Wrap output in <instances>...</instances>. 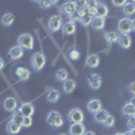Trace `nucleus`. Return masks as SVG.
<instances>
[{"label": "nucleus", "mask_w": 135, "mask_h": 135, "mask_svg": "<svg viewBox=\"0 0 135 135\" xmlns=\"http://www.w3.org/2000/svg\"><path fill=\"white\" fill-rule=\"evenodd\" d=\"M46 122H47L49 126H51L54 128H60V127L64 126V116L60 114L58 111H50L47 114Z\"/></svg>", "instance_id": "obj_1"}, {"label": "nucleus", "mask_w": 135, "mask_h": 135, "mask_svg": "<svg viewBox=\"0 0 135 135\" xmlns=\"http://www.w3.org/2000/svg\"><path fill=\"white\" fill-rule=\"evenodd\" d=\"M31 65L35 70H38V72L42 70L45 68V65H46V57H45V54L41 53V51L34 53L32 57H31Z\"/></svg>", "instance_id": "obj_2"}, {"label": "nucleus", "mask_w": 135, "mask_h": 135, "mask_svg": "<svg viewBox=\"0 0 135 135\" xmlns=\"http://www.w3.org/2000/svg\"><path fill=\"white\" fill-rule=\"evenodd\" d=\"M18 45L22 49L32 50V47H34V38H32V35L28 34V32H25V34H22V35H19Z\"/></svg>", "instance_id": "obj_3"}, {"label": "nucleus", "mask_w": 135, "mask_h": 135, "mask_svg": "<svg viewBox=\"0 0 135 135\" xmlns=\"http://www.w3.org/2000/svg\"><path fill=\"white\" fill-rule=\"evenodd\" d=\"M118 28L119 32L122 35H130L131 31H132V25H131V19L130 18H123L119 20L118 23Z\"/></svg>", "instance_id": "obj_4"}, {"label": "nucleus", "mask_w": 135, "mask_h": 135, "mask_svg": "<svg viewBox=\"0 0 135 135\" xmlns=\"http://www.w3.org/2000/svg\"><path fill=\"white\" fill-rule=\"evenodd\" d=\"M68 119H69L72 122V124L73 123H84V112L83 109L80 108H73L69 111V114H68Z\"/></svg>", "instance_id": "obj_5"}, {"label": "nucleus", "mask_w": 135, "mask_h": 135, "mask_svg": "<svg viewBox=\"0 0 135 135\" xmlns=\"http://www.w3.org/2000/svg\"><path fill=\"white\" fill-rule=\"evenodd\" d=\"M62 25H64V22H62V18H61L60 15H53V16L49 19V23H47L49 30H50L51 32H57V31L62 27Z\"/></svg>", "instance_id": "obj_6"}, {"label": "nucleus", "mask_w": 135, "mask_h": 135, "mask_svg": "<svg viewBox=\"0 0 135 135\" xmlns=\"http://www.w3.org/2000/svg\"><path fill=\"white\" fill-rule=\"evenodd\" d=\"M34 111H35V108H34L32 103H23L18 107V112L22 116H32Z\"/></svg>", "instance_id": "obj_7"}, {"label": "nucleus", "mask_w": 135, "mask_h": 135, "mask_svg": "<svg viewBox=\"0 0 135 135\" xmlns=\"http://www.w3.org/2000/svg\"><path fill=\"white\" fill-rule=\"evenodd\" d=\"M88 84H89V86H91L92 89L96 91V89H99L101 86V84H103V78H101V76L97 74V73L89 74L88 76Z\"/></svg>", "instance_id": "obj_8"}, {"label": "nucleus", "mask_w": 135, "mask_h": 135, "mask_svg": "<svg viewBox=\"0 0 135 135\" xmlns=\"http://www.w3.org/2000/svg\"><path fill=\"white\" fill-rule=\"evenodd\" d=\"M3 105H4V109H6L7 112H15V111L18 109V107H19V104H18V100H16L15 97H12V96L6 97V100H4Z\"/></svg>", "instance_id": "obj_9"}, {"label": "nucleus", "mask_w": 135, "mask_h": 135, "mask_svg": "<svg viewBox=\"0 0 135 135\" xmlns=\"http://www.w3.org/2000/svg\"><path fill=\"white\" fill-rule=\"evenodd\" d=\"M23 54H25V49H22L19 45H16V46H12V47L9 49V51H8L9 58L14 60V61L20 60L22 57H23Z\"/></svg>", "instance_id": "obj_10"}, {"label": "nucleus", "mask_w": 135, "mask_h": 135, "mask_svg": "<svg viewBox=\"0 0 135 135\" xmlns=\"http://www.w3.org/2000/svg\"><path fill=\"white\" fill-rule=\"evenodd\" d=\"M62 35L65 37H68V35H73V34L76 32V23H73V22H70V20H68V22H65V23L62 25Z\"/></svg>", "instance_id": "obj_11"}, {"label": "nucleus", "mask_w": 135, "mask_h": 135, "mask_svg": "<svg viewBox=\"0 0 135 135\" xmlns=\"http://www.w3.org/2000/svg\"><path fill=\"white\" fill-rule=\"evenodd\" d=\"M85 126L83 124V123H73V124H70L69 127V134L70 135H84L85 132Z\"/></svg>", "instance_id": "obj_12"}, {"label": "nucleus", "mask_w": 135, "mask_h": 135, "mask_svg": "<svg viewBox=\"0 0 135 135\" xmlns=\"http://www.w3.org/2000/svg\"><path fill=\"white\" fill-rule=\"evenodd\" d=\"M16 76L20 81H28L30 80V76H31V72L27 69V68H16Z\"/></svg>", "instance_id": "obj_13"}, {"label": "nucleus", "mask_w": 135, "mask_h": 135, "mask_svg": "<svg viewBox=\"0 0 135 135\" xmlns=\"http://www.w3.org/2000/svg\"><path fill=\"white\" fill-rule=\"evenodd\" d=\"M100 65V57L97 54H89L86 58V66L91 68V69H96Z\"/></svg>", "instance_id": "obj_14"}, {"label": "nucleus", "mask_w": 135, "mask_h": 135, "mask_svg": "<svg viewBox=\"0 0 135 135\" xmlns=\"http://www.w3.org/2000/svg\"><path fill=\"white\" fill-rule=\"evenodd\" d=\"M76 86H77V84H76V81H74V80H72V78H68V80L62 84V89H64V92H65V93H68V95L73 93V92H74V89H76Z\"/></svg>", "instance_id": "obj_15"}, {"label": "nucleus", "mask_w": 135, "mask_h": 135, "mask_svg": "<svg viewBox=\"0 0 135 135\" xmlns=\"http://www.w3.org/2000/svg\"><path fill=\"white\" fill-rule=\"evenodd\" d=\"M86 107H88V111L92 112V114L95 115L96 112H99V111L101 109V101H100L99 99H92V100L88 103Z\"/></svg>", "instance_id": "obj_16"}, {"label": "nucleus", "mask_w": 135, "mask_h": 135, "mask_svg": "<svg viewBox=\"0 0 135 135\" xmlns=\"http://www.w3.org/2000/svg\"><path fill=\"white\" fill-rule=\"evenodd\" d=\"M20 130H22V126L19 124V123H15L12 120H9L7 123V132L9 135H16V134H19Z\"/></svg>", "instance_id": "obj_17"}, {"label": "nucleus", "mask_w": 135, "mask_h": 135, "mask_svg": "<svg viewBox=\"0 0 135 135\" xmlns=\"http://www.w3.org/2000/svg\"><path fill=\"white\" fill-rule=\"evenodd\" d=\"M92 28L96 30V31H101L104 27H105V18H93L92 20Z\"/></svg>", "instance_id": "obj_18"}, {"label": "nucleus", "mask_w": 135, "mask_h": 135, "mask_svg": "<svg viewBox=\"0 0 135 135\" xmlns=\"http://www.w3.org/2000/svg\"><path fill=\"white\" fill-rule=\"evenodd\" d=\"M60 97H61V93L57 89H49V92L46 95V99H47L49 103H57L60 100Z\"/></svg>", "instance_id": "obj_19"}, {"label": "nucleus", "mask_w": 135, "mask_h": 135, "mask_svg": "<svg viewBox=\"0 0 135 135\" xmlns=\"http://www.w3.org/2000/svg\"><path fill=\"white\" fill-rule=\"evenodd\" d=\"M118 43H119V46H120L122 49H130L132 41H131V37H130V35H120Z\"/></svg>", "instance_id": "obj_20"}, {"label": "nucleus", "mask_w": 135, "mask_h": 135, "mask_svg": "<svg viewBox=\"0 0 135 135\" xmlns=\"http://www.w3.org/2000/svg\"><path fill=\"white\" fill-rule=\"evenodd\" d=\"M119 32H116V31H109V32H105L104 34V38H105V41L109 43V45H112V43H118V41H119Z\"/></svg>", "instance_id": "obj_21"}, {"label": "nucleus", "mask_w": 135, "mask_h": 135, "mask_svg": "<svg viewBox=\"0 0 135 135\" xmlns=\"http://www.w3.org/2000/svg\"><path fill=\"white\" fill-rule=\"evenodd\" d=\"M108 15V7L104 3H99L96 7V16L97 18H105Z\"/></svg>", "instance_id": "obj_22"}, {"label": "nucleus", "mask_w": 135, "mask_h": 135, "mask_svg": "<svg viewBox=\"0 0 135 135\" xmlns=\"http://www.w3.org/2000/svg\"><path fill=\"white\" fill-rule=\"evenodd\" d=\"M123 14H124L127 18L135 14V2H127L123 7Z\"/></svg>", "instance_id": "obj_23"}, {"label": "nucleus", "mask_w": 135, "mask_h": 135, "mask_svg": "<svg viewBox=\"0 0 135 135\" xmlns=\"http://www.w3.org/2000/svg\"><path fill=\"white\" fill-rule=\"evenodd\" d=\"M14 20H15L14 14H11V12L4 14V15L2 16V25H3V26H6V27H9V26H12Z\"/></svg>", "instance_id": "obj_24"}, {"label": "nucleus", "mask_w": 135, "mask_h": 135, "mask_svg": "<svg viewBox=\"0 0 135 135\" xmlns=\"http://www.w3.org/2000/svg\"><path fill=\"white\" fill-rule=\"evenodd\" d=\"M62 11L66 15H72L74 11H76V2H66L62 6Z\"/></svg>", "instance_id": "obj_25"}, {"label": "nucleus", "mask_w": 135, "mask_h": 135, "mask_svg": "<svg viewBox=\"0 0 135 135\" xmlns=\"http://www.w3.org/2000/svg\"><path fill=\"white\" fill-rule=\"evenodd\" d=\"M108 115H109V114H108V111L101 108L99 112H96V114H95V120H96L97 123H101V124H103L104 120L107 119V116H108Z\"/></svg>", "instance_id": "obj_26"}, {"label": "nucleus", "mask_w": 135, "mask_h": 135, "mask_svg": "<svg viewBox=\"0 0 135 135\" xmlns=\"http://www.w3.org/2000/svg\"><path fill=\"white\" fill-rule=\"evenodd\" d=\"M55 78H57L60 83H65L68 78H69V73H68L66 69H58L57 73H55Z\"/></svg>", "instance_id": "obj_27"}, {"label": "nucleus", "mask_w": 135, "mask_h": 135, "mask_svg": "<svg viewBox=\"0 0 135 135\" xmlns=\"http://www.w3.org/2000/svg\"><path fill=\"white\" fill-rule=\"evenodd\" d=\"M134 111H135V108H134L130 103H127L124 107H123L122 114L124 115V116H127V118H130V116H134Z\"/></svg>", "instance_id": "obj_28"}, {"label": "nucleus", "mask_w": 135, "mask_h": 135, "mask_svg": "<svg viewBox=\"0 0 135 135\" xmlns=\"http://www.w3.org/2000/svg\"><path fill=\"white\" fill-rule=\"evenodd\" d=\"M115 122H116V120H115V116L109 114V115L107 116V119L104 120V123H103V124H104V127H107V128H111V127H114V126H115Z\"/></svg>", "instance_id": "obj_29"}, {"label": "nucleus", "mask_w": 135, "mask_h": 135, "mask_svg": "<svg viewBox=\"0 0 135 135\" xmlns=\"http://www.w3.org/2000/svg\"><path fill=\"white\" fill-rule=\"evenodd\" d=\"M37 3H38L39 7L43 8V9H49V8H51V7L55 4V2H51V0H41V2H37Z\"/></svg>", "instance_id": "obj_30"}, {"label": "nucleus", "mask_w": 135, "mask_h": 135, "mask_svg": "<svg viewBox=\"0 0 135 135\" xmlns=\"http://www.w3.org/2000/svg\"><path fill=\"white\" fill-rule=\"evenodd\" d=\"M32 126V118L31 116H23L22 119V128H28Z\"/></svg>", "instance_id": "obj_31"}, {"label": "nucleus", "mask_w": 135, "mask_h": 135, "mask_svg": "<svg viewBox=\"0 0 135 135\" xmlns=\"http://www.w3.org/2000/svg\"><path fill=\"white\" fill-rule=\"evenodd\" d=\"M92 18L91 16H88V15H84L83 18H81V20H80V23L84 26V27H88V26H91L92 25Z\"/></svg>", "instance_id": "obj_32"}, {"label": "nucleus", "mask_w": 135, "mask_h": 135, "mask_svg": "<svg viewBox=\"0 0 135 135\" xmlns=\"http://www.w3.org/2000/svg\"><path fill=\"white\" fill-rule=\"evenodd\" d=\"M22 119H23V116H22L19 112H12V116H11V120L12 122H15V123H19V124L22 126Z\"/></svg>", "instance_id": "obj_33"}, {"label": "nucleus", "mask_w": 135, "mask_h": 135, "mask_svg": "<svg viewBox=\"0 0 135 135\" xmlns=\"http://www.w3.org/2000/svg\"><path fill=\"white\" fill-rule=\"evenodd\" d=\"M81 18H83V15H81L80 12H77V11H74L72 15H69V19H70V22H73V23H76V22H80Z\"/></svg>", "instance_id": "obj_34"}, {"label": "nucleus", "mask_w": 135, "mask_h": 135, "mask_svg": "<svg viewBox=\"0 0 135 135\" xmlns=\"http://www.w3.org/2000/svg\"><path fill=\"white\" fill-rule=\"evenodd\" d=\"M127 127H128V130H134L135 128V116H130L127 119Z\"/></svg>", "instance_id": "obj_35"}, {"label": "nucleus", "mask_w": 135, "mask_h": 135, "mask_svg": "<svg viewBox=\"0 0 135 135\" xmlns=\"http://www.w3.org/2000/svg\"><path fill=\"white\" fill-rule=\"evenodd\" d=\"M127 2H123V0H119V2H118V0H114V2H112V4H114V6H116V7H124V4H126Z\"/></svg>", "instance_id": "obj_36"}, {"label": "nucleus", "mask_w": 135, "mask_h": 135, "mask_svg": "<svg viewBox=\"0 0 135 135\" xmlns=\"http://www.w3.org/2000/svg\"><path fill=\"white\" fill-rule=\"evenodd\" d=\"M130 93L132 95V96H135V81H132L131 84H130Z\"/></svg>", "instance_id": "obj_37"}, {"label": "nucleus", "mask_w": 135, "mask_h": 135, "mask_svg": "<svg viewBox=\"0 0 135 135\" xmlns=\"http://www.w3.org/2000/svg\"><path fill=\"white\" fill-rule=\"evenodd\" d=\"M78 57H80V54L77 53V50H73V51L70 53V58H72V60H76V58H78Z\"/></svg>", "instance_id": "obj_38"}, {"label": "nucleus", "mask_w": 135, "mask_h": 135, "mask_svg": "<svg viewBox=\"0 0 135 135\" xmlns=\"http://www.w3.org/2000/svg\"><path fill=\"white\" fill-rule=\"evenodd\" d=\"M4 64H6V62H4V60H3L2 57H0V70H2L3 68H4Z\"/></svg>", "instance_id": "obj_39"}, {"label": "nucleus", "mask_w": 135, "mask_h": 135, "mask_svg": "<svg viewBox=\"0 0 135 135\" xmlns=\"http://www.w3.org/2000/svg\"><path fill=\"white\" fill-rule=\"evenodd\" d=\"M130 104L135 108V96H132V99H131V101H130Z\"/></svg>", "instance_id": "obj_40"}, {"label": "nucleus", "mask_w": 135, "mask_h": 135, "mask_svg": "<svg viewBox=\"0 0 135 135\" xmlns=\"http://www.w3.org/2000/svg\"><path fill=\"white\" fill-rule=\"evenodd\" d=\"M84 135H96V134H95L93 131H85V132H84Z\"/></svg>", "instance_id": "obj_41"}, {"label": "nucleus", "mask_w": 135, "mask_h": 135, "mask_svg": "<svg viewBox=\"0 0 135 135\" xmlns=\"http://www.w3.org/2000/svg\"><path fill=\"white\" fill-rule=\"evenodd\" d=\"M131 25H132V31H135V19H131Z\"/></svg>", "instance_id": "obj_42"}, {"label": "nucleus", "mask_w": 135, "mask_h": 135, "mask_svg": "<svg viewBox=\"0 0 135 135\" xmlns=\"http://www.w3.org/2000/svg\"><path fill=\"white\" fill-rule=\"evenodd\" d=\"M124 135H132V134H131V131H130V130H128V131H127V132H124Z\"/></svg>", "instance_id": "obj_43"}, {"label": "nucleus", "mask_w": 135, "mask_h": 135, "mask_svg": "<svg viewBox=\"0 0 135 135\" xmlns=\"http://www.w3.org/2000/svg\"><path fill=\"white\" fill-rule=\"evenodd\" d=\"M115 135H124V132H116Z\"/></svg>", "instance_id": "obj_44"}, {"label": "nucleus", "mask_w": 135, "mask_h": 135, "mask_svg": "<svg viewBox=\"0 0 135 135\" xmlns=\"http://www.w3.org/2000/svg\"><path fill=\"white\" fill-rule=\"evenodd\" d=\"M130 131H131V134H132V135H135V128H134V130H130Z\"/></svg>", "instance_id": "obj_45"}, {"label": "nucleus", "mask_w": 135, "mask_h": 135, "mask_svg": "<svg viewBox=\"0 0 135 135\" xmlns=\"http://www.w3.org/2000/svg\"><path fill=\"white\" fill-rule=\"evenodd\" d=\"M60 135H68V134H60Z\"/></svg>", "instance_id": "obj_46"}, {"label": "nucleus", "mask_w": 135, "mask_h": 135, "mask_svg": "<svg viewBox=\"0 0 135 135\" xmlns=\"http://www.w3.org/2000/svg\"><path fill=\"white\" fill-rule=\"evenodd\" d=\"M134 116H135V111H134Z\"/></svg>", "instance_id": "obj_47"}]
</instances>
